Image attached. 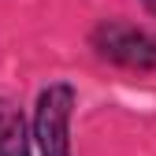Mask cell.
<instances>
[{"mask_svg":"<svg viewBox=\"0 0 156 156\" xmlns=\"http://www.w3.org/2000/svg\"><path fill=\"white\" fill-rule=\"evenodd\" d=\"M89 52L108 67L152 74L156 71V30L126 23V19H101L89 30Z\"/></svg>","mask_w":156,"mask_h":156,"instance_id":"1","label":"cell"},{"mask_svg":"<svg viewBox=\"0 0 156 156\" xmlns=\"http://www.w3.org/2000/svg\"><path fill=\"white\" fill-rule=\"evenodd\" d=\"M78 108V89L71 82H48L34 101V152L37 156H71V119Z\"/></svg>","mask_w":156,"mask_h":156,"instance_id":"2","label":"cell"},{"mask_svg":"<svg viewBox=\"0 0 156 156\" xmlns=\"http://www.w3.org/2000/svg\"><path fill=\"white\" fill-rule=\"evenodd\" d=\"M34 130L26 126V115L19 104L0 97V156H30Z\"/></svg>","mask_w":156,"mask_h":156,"instance_id":"3","label":"cell"},{"mask_svg":"<svg viewBox=\"0 0 156 156\" xmlns=\"http://www.w3.org/2000/svg\"><path fill=\"white\" fill-rule=\"evenodd\" d=\"M138 4H141V8H145V11H149L152 19H156V0H138Z\"/></svg>","mask_w":156,"mask_h":156,"instance_id":"4","label":"cell"}]
</instances>
